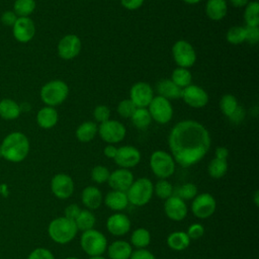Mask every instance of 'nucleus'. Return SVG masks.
<instances>
[{
    "label": "nucleus",
    "instance_id": "2",
    "mask_svg": "<svg viewBox=\"0 0 259 259\" xmlns=\"http://www.w3.org/2000/svg\"><path fill=\"white\" fill-rule=\"evenodd\" d=\"M28 138L20 133L13 132L8 134L0 145L1 156L10 162L18 163L23 161L29 152Z\"/></svg>",
    "mask_w": 259,
    "mask_h": 259
},
{
    "label": "nucleus",
    "instance_id": "36",
    "mask_svg": "<svg viewBox=\"0 0 259 259\" xmlns=\"http://www.w3.org/2000/svg\"><path fill=\"white\" fill-rule=\"evenodd\" d=\"M227 171H228L227 160L213 158L207 166L208 175L213 179H220V178L224 177L225 174L227 173Z\"/></svg>",
    "mask_w": 259,
    "mask_h": 259
},
{
    "label": "nucleus",
    "instance_id": "42",
    "mask_svg": "<svg viewBox=\"0 0 259 259\" xmlns=\"http://www.w3.org/2000/svg\"><path fill=\"white\" fill-rule=\"evenodd\" d=\"M109 174H110L109 170L102 165H97L93 167L91 170V178L95 183H98V184L107 182Z\"/></svg>",
    "mask_w": 259,
    "mask_h": 259
},
{
    "label": "nucleus",
    "instance_id": "16",
    "mask_svg": "<svg viewBox=\"0 0 259 259\" xmlns=\"http://www.w3.org/2000/svg\"><path fill=\"white\" fill-rule=\"evenodd\" d=\"M154 97L153 88L149 83L137 82L130 90V99L137 107H147Z\"/></svg>",
    "mask_w": 259,
    "mask_h": 259
},
{
    "label": "nucleus",
    "instance_id": "37",
    "mask_svg": "<svg viewBox=\"0 0 259 259\" xmlns=\"http://www.w3.org/2000/svg\"><path fill=\"white\" fill-rule=\"evenodd\" d=\"M239 107L237 98L232 94H225L220 100V108L224 115L230 117Z\"/></svg>",
    "mask_w": 259,
    "mask_h": 259
},
{
    "label": "nucleus",
    "instance_id": "20",
    "mask_svg": "<svg viewBox=\"0 0 259 259\" xmlns=\"http://www.w3.org/2000/svg\"><path fill=\"white\" fill-rule=\"evenodd\" d=\"M134 182V175L130 169L118 168L109 174L107 183L112 190L126 191Z\"/></svg>",
    "mask_w": 259,
    "mask_h": 259
},
{
    "label": "nucleus",
    "instance_id": "3",
    "mask_svg": "<svg viewBox=\"0 0 259 259\" xmlns=\"http://www.w3.org/2000/svg\"><path fill=\"white\" fill-rule=\"evenodd\" d=\"M48 233L54 242L64 245L70 243L76 237L78 229L74 221L65 217H59L50 223Z\"/></svg>",
    "mask_w": 259,
    "mask_h": 259
},
{
    "label": "nucleus",
    "instance_id": "52",
    "mask_svg": "<svg viewBox=\"0 0 259 259\" xmlns=\"http://www.w3.org/2000/svg\"><path fill=\"white\" fill-rule=\"evenodd\" d=\"M116 152H117V148L114 147V145H111V144H108L103 149V154L109 159H114V157L116 155Z\"/></svg>",
    "mask_w": 259,
    "mask_h": 259
},
{
    "label": "nucleus",
    "instance_id": "26",
    "mask_svg": "<svg viewBox=\"0 0 259 259\" xmlns=\"http://www.w3.org/2000/svg\"><path fill=\"white\" fill-rule=\"evenodd\" d=\"M21 106L13 99L4 98L0 100V116L5 120H14L19 117Z\"/></svg>",
    "mask_w": 259,
    "mask_h": 259
},
{
    "label": "nucleus",
    "instance_id": "47",
    "mask_svg": "<svg viewBox=\"0 0 259 259\" xmlns=\"http://www.w3.org/2000/svg\"><path fill=\"white\" fill-rule=\"evenodd\" d=\"M18 16L13 12V10H6L1 14L0 20L1 23L4 24L5 26H13V24L15 23V21L17 20Z\"/></svg>",
    "mask_w": 259,
    "mask_h": 259
},
{
    "label": "nucleus",
    "instance_id": "5",
    "mask_svg": "<svg viewBox=\"0 0 259 259\" xmlns=\"http://www.w3.org/2000/svg\"><path fill=\"white\" fill-rule=\"evenodd\" d=\"M69 94L68 85L62 80H52L46 83L40 89V99L47 106L62 104Z\"/></svg>",
    "mask_w": 259,
    "mask_h": 259
},
{
    "label": "nucleus",
    "instance_id": "25",
    "mask_svg": "<svg viewBox=\"0 0 259 259\" xmlns=\"http://www.w3.org/2000/svg\"><path fill=\"white\" fill-rule=\"evenodd\" d=\"M228 11L226 0H207L205 4V13L207 17L213 21L222 20Z\"/></svg>",
    "mask_w": 259,
    "mask_h": 259
},
{
    "label": "nucleus",
    "instance_id": "54",
    "mask_svg": "<svg viewBox=\"0 0 259 259\" xmlns=\"http://www.w3.org/2000/svg\"><path fill=\"white\" fill-rule=\"evenodd\" d=\"M229 2L236 8H242L249 3V0H229Z\"/></svg>",
    "mask_w": 259,
    "mask_h": 259
},
{
    "label": "nucleus",
    "instance_id": "34",
    "mask_svg": "<svg viewBox=\"0 0 259 259\" xmlns=\"http://www.w3.org/2000/svg\"><path fill=\"white\" fill-rule=\"evenodd\" d=\"M244 19L246 26H258L259 25V2L249 1L245 6Z\"/></svg>",
    "mask_w": 259,
    "mask_h": 259
},
{
    "label": "nucleus",
    "instance_id": "55",
    "mask_svg": "<svg viewBox=\"0 0 259 259\" xmlns=\"http://www.w3.org/2000/svg\"><path fill=\"white\" fill-rule=\"evenodd\" d=\"M258 196H259V191L258 190H256L255 192H254V202H255V204H256V206H258V202H259V198H258Z\"/></svg>",
    "mask_w": 259,
    "mask_h": 259
},
{
    "label": "nucleus",
    "instance_id": "14",
    "mask_svg": "<svg viewBox=\"0 0 259 259\" xmlns=\"http://www.w3.org/2000/svg\"><path fill=\"white\" fill-rule=\"evenodd\" d=\"M13 37L21 44L30 41L35 34V25L30 17H18L12 26Z\"/></svg>",
    "mask_w": 259,
    "mask_h": 259
},
{
    "label": "nucleus",
    "instance_id": "10",
    "mask_svg": "<svg viewBox=\"0 0 259 259\" xmlns=\"http://www.w3.org/2000/svg\"><path fill=\"white\" fill-rule=\"evenodd\" d=\"M215 209V198L208 192L199 193L192 199L191 212L197 219H207L214 213Z\"/></svg>",
    "mask_w": 259,
    "mask_h": 259
},
{
    "label": "nucleus",
    "instance_id": "15",
    "mask_svg": "<svg viewBox=\"0 0 259 259\" xmlns=\"http://www.w3.org/2000/svg\"><path fill=\"white\" fill-rule=\"evenodd\" d=\"M82 44L76 34H66L58 44V54L64 60H72L77 57L81 51Z\"/></svg>",
    "mask_w": 259,
    "mask_h": 259
},
{
    "label": "nucleus",
    "instance_id": "60",
    "mask_svg": "<svg viewBox=\"0 0 259 259\" xmlns=\"http://www.w3.org/2000/svg\"><path fill=\"white\" fill-rule=\"evenodd\" d=\"M254 1H258V0H254Z\"/></svg>",
    "mask_w": 259,
    "mask_h": 259
},
{
    "label": "nucleus",
    "instance_id": "35",
    "mask_svg": "<svg viewBox=\"0 0 259 259\" xmlns=\"http://www.w3.org/2000/svg\"><path fill=\"white\" fill-rule=\"evenodd\" d=\"M35 0H15L13 4V12L18 17H29L35 10Z\"/></svg>",
    "mask_w": 259,
    "mask_h": 259
},
{
    "label": "nucleus",
    "instance_id": "8",
    "mask_svg": "<svg viewBox=\"0 0 259 259\" xmlns=\"http://www.w3.org/2000/svg\"><path fill=\"white\" fill-rule=\"evenodd\" d=\"M173 59L178 67L190 68L196 61V53L191 44L184 39L177 40L172 47Z\"/></svg>",
    "mask_w": 259,
    "mask_h": 259
},
{
    "label": "nucleus",
    "instance_id": "11",
    "mask_svg": "<svg viewBox=\"0 0 259 259\" xmlns=\"http://www.w3.org/2000/svg\"><path fill=\"white\" fill-rule=\"evenodd\" d=\"M100 138L107 144H117L121 142L126 134L125 126L118 120L108 119L98 126Z\"/></svg>",
    "mask_w": 259,
    "mask_h": 259
},
{
    "label": "nucleus",
    "instance_id": "29",
    "mask_svg": "<svg viewBox=\"0 0 259 259\" xmlns=\"http://www.w3.org/2000/svg\"><path fill=\"white\" fill-rule=\"evenodd\" d=\"M98 133V126L96 122L88 120L82 122L76 130V138L81 143L91 142Z\"/></svg>",
    "mask_w": 259,
    "mask_h": 259
},
{
    "label": "nucleus",
    "instance_id": "50",
    "mask_svg": "<svg viewBox=\"0 0 259 259\" xmlns=\"http://www.w3.org/2000/svg\"><path fill=\"white\" fill-rule=\"evenodd\" d=\"M145 0H120L121 5L127 10H136L144 4Z\"/></svg>",
    "mask_w": 259,
    "mask_h": 259
},
{
    "label": "nucleus",
    "instance_id": "4",
    "mask_svg": "<svg viewBox=\"0 0 259 259\" xmlns=\"http://www.w3.org/2000/svg\"><path fill=\"white\" fill-rule=\"evenodd\" d=\"M125 193L131 204L144 206L151 200L154 194V184L149 178L141 177L134 180Z\"/></svg>",
    "mask_w": 259,
    "mask_h": 259
},
{
    "label": "nucleus",
    "instance_id": "13",
    "mask_svg": "<svg viewBox=\"0 0 259 259\" xmlns=\"http://www.w3.org/2000/svg\"><path fill=\"white\" fill-rule=\"evenodd\" d=\"M181 98L188 106L193 108L204 107L209 99L206 91L194 84H190L182 89Z\"/></svg>",
    "mask_w": 259,
    "mask_h": 259
},
{
    "label": "nucleus",
    "instance_id": "6",
    "mask_svg": "<svg viewBox=\"0 0 259 259\" xmlns=\"http://www.w3.org/2000/svg\"><path fill=\"white\" fill-rule=\"evenodd\" d=\"M80 246L82 250L91 256L102 255L107 248V239L99 231L91 229L82 233L80 238Z\"/></svg>",
    "mask_w": 259,
    "mask_h": 259
},
{
    "label": "nucleus",
    "instance_id": "24",
    "mask_svg": "<svg viewBox=\"0 0 259 259\" xmlns=\"http://www.w3.org/2000/svg\"><path fill=\"white\" fill-rule=\"evenodd\" d=\"M59 120L58 111L52 106H45L36 113V123L39 127L49 130L54 127Z\"/></svg>",
    "mask_w": 259,
    "mask_h": 259
},
{
    "label": "nucleus",
    "instance_id": "33",
    "mask_svg": "<svg viewBox=\"0 0 259 259\" xmlns=\"http://www.w3.org/2000/svg\"><path fill=\"white\" fill-rule=\"evenodd\" d=\"M171 80L173 83H175L179 88L183 89L187 86H189L192 82V75L190 71L186 68L177 67L173 70L171 75Z\"/></svg>",
    "mask_w": 259,
    "mask_h": 259
},
{
    "label": "nucleus",
    "instance_id": "53",
    "mask_svg": "<svg viewBox=\"0 0 259 259\" xmlns=\"http://www.w3.org/2000/svg\"><path fill=\"white\" fill-rule=\"evenodd\" d=\"M229 156V150L226 147H218L214 151V158L227 160Z\"/></svg>",
    "mask_w": 259,
    "mask_h": 259
},
{
    "label": "nucleus",
    "instance_id": "40",
    "mask_svg": "<svg viewBox=\"0 0 259 259\" xmlns=\"http://www.w3.org/2000/svg\"><path fill=\"white\" fill-rule=\"evenodd\" d=\"M227 40L232 45H240L245 41V26H232L226 34Z\"/></svg>",
    "mask_w": 259,
    "mask_h": 259
},
{
    "label": "nucleus",
    "instance_id": "18",
    "mask_svg": "<svg viewBox=\"0 0 259 259\" xmlns=\"http://www.w3.org/2000/svg\"><path fill=\"white\" fill-rule=\"evenodd\" d=\"M164 211L168 219L174 222L183 221L187 213L188 208L186 202L176 195H172L169 198L165 199L164 202Z\"/></svg>",
    "mask_w": 259,
    "mask_h": 259
},
{
    "label": "nucleus",
    "instance_id": "41",
    "mask_svg": "<svg viewBox=\"0 0 259 259\" xmlns=\"http://www.w3.org/2000/svg\"><path fill=\"white\" fill-rule=\"evenodd\" d=\"M138 107L131 99H123L117 105V113L123 118H131Z\"/></svg>",
    "mask_w": 259,
    "mask_h": 259
},
{
    "label": "nucleus",
    "instance_id": "44",
    "mask_svg": "<svg viewBox=\"0 0 259 259\" xmlns=\"http://www.w3.org/2000/svg\"><path fill=\"white\" fill-rule=\"evenodd\" d=\"M187 236L189 237L190 240H197L199 238H201L204 234V228L201 224L199 223H194L191 224L186 232Z\"/></svg>",
    "mask_w": 259,
    "mask_h": 259
},
{
    "label": "nucleus",
    "instance_id": "46",
    "mask_svg": "<svg viewBox=\"0 0 259 259\" xmlns=\"http://www.w3.org/2000/svg\"><path fill=\"white\" fill-rule=\"evenodd\" d=\"M27 259H55V256L49 249L36 248L28 255Z\"/></svg>",
    "mask_w": 259,
    "mask_h": 259
},
{
    "label": "nucleus",
    "instance_id": "38",
    "mask_svg": "<svg viewBox=\"0 0 259 259\" xmlns=\"http://www.w3.org/2000/svg\"><path fill=\"white\" fill-rule=\"evenodd\" d=\"M197 194H198V190H197L196 185L193 183H190V182L180 185L176 190L173 191V195L180 197L184 201L193 199Z\"/></svg>",
    "mask_w": 259,
    "mask_h": 259
},
{
    "label": "nucleus",
    "instance_id": "49",
    "mask_svg": "<svg viewBox=\"0 0 259 259\" xmlns=\"http://www.w3.org/2000/svg\"><path fill=\"white\" fill-rule=\"evenodd\" d=\"M130 259H156L154 254L147 249H137L133 251Z\"/></svg>",
    "mask_w": 259,
    "mask_h": 259
},
{
    "label": "nucleus",
    "instance_id": "48",
    "mask_svg": "<svg viewBox=\"0 0 259 259\" xmlns=\"http://www.w3.org/2000/svg\"><path fill=\"white\" fill-rule=\"evenodd\" d=\"M81 208L78 204L76 203H71L69 204L65 210H64V217L71 220V221H75V219L78 217V214L80 213Z\"/></svg>",
    "mask_w": 259,
    "mask_h": 259
},
{
    "label": "nucleus",
    "instance_id": "1",
    "mask_svg": "<svg viewBox=\"0 0 259 259\" xmlns=\"http://www.w3.org/2000/svg\"><path fill=\"white\" fill-rule=\"evenodd\" d=\"M168 145L175 163L189 167L198 163L210 148V136L206 127L192 119L181 120L171 130Z\"/></svg>",
    "mask_w": 259,
    "mask_h": 259
},
{
    "label": "nucleus",
    "instance_id": "22",
    "mask_svg": "<svg viewBox=\"0 0 259 259\" xmlns=\"http://www.w3.org/2000/svg\"><path fill=\"white\" fill-rule=\"evenodd\" d=\"M103 202L108 208H110L111 210H115L116 212L126 208L130 203L126 193L124 191L118 190L109 191L103 198Z\"/></svg>",
    "mask_w": 259,
    "mask_h": 259
},
{
    "label": "nucleus",
    "instance_id": "31",
    "mask_svg": "<svg viewBox=\"0 0 259 259\" xmlns=\"http://www.w3.org/2000/svg\"><path fill=\"white\" fill-rule=\"evenodd\" d=\"M150 243L151 234L145 228H138L131 235V244L137 249H146Z\"/></svg>",
    "mask_w": 259,
    "mask_h": 259
},
{
    "label": "nucleus",
    "instance_id": "39",
    "mask_svg": "<svg viewBox=\"0 0 259 259\" xmlns=\"http://www.w3.org/2000/svg\"><path fill=\"white\" fill-rule=\"evenodd\" d=\"M173 186L167 179H160L154 185V192L157 197L167 199L173 195Z\"/></svg>",
    "mask_w": 259,
    "mask_h": 259
},
{
    "label": "nucleus",
    "instance_id": "30",
    "mask_svg": "<svg viewBox=\"0 0 259 259\" xmlns=\"http://www.w3.org/2000/svg\"><path fill=\"white\" fill-rule=\"evenodd\" d=\"M75 224L78 229V231H88L91 229H94L96 218L94 213L89 209H81L78 217L75 219Z\"/></svg>",
    "mask_w": 259,
    "mask_h": 259
},
{
    "label": "nucleus",
    "instance_id": "51",
    "mask_svg": "<svg viewBox=\"0 0 259 259\" xmlns=\"http://www.w3.org/2000/svg\"><path fill=\"white\" fill-rule=\"evenodd\" d=\"M244 116H245V112H244L243 108H242L241 106H239V107L236 109V111L230 116V119H231L232 121L238 123V122H240V121L244 118Z\"/></svg>",
    "mask_w": 259,
    "mask_h": 259
},
{
    "label": "nucleus",
    "instance_id": "21",
    "mask_svg": "<svg viewBox=\"0 0 259 259\" xmlns=\"http://www.w3.org/2000/svg\"><path fill=\"white\" fill-rule=\"evenodd\" d=\"M81 201L89 210L97 209L103 202V196L96 186H86L81 193Z\"/></svg>",
    "mask_w": 259,
    "mask_h": 259
},
{
    "label": "nucleus",
    "instance_id": "32",
    "mask_svg": "<svg viewBox=\"0 0 259 259\" xmlns=\"http://www.w3.org/2000/svg\"><path fill=\"white\" fill-rule=\"evenodd\" d=\"M133 124L139 130H146L152 122V117L146 107H138L131 117Z\"/></svg>",
    "mask_w": 259,
    "mask_h": 259
},
{
    "label": "nucleus",
    "instance_id": "56",
    "mask_svg": "<svg viewBox=\"0 0 259 259\" xmlns=\"http://www.w3.org/2000/svg\"><path fill=\"white\" fill-rule=\"evenodd\" d=\"M183 2H185L186 4H190V5H193V4H197L199 3L201 0H182Z\"/></svg>",
    "mask_w": 259,
    "mask_h": 259
},
{
    "label": "nucleus",
    "instance_id": "43",
    "mask_svg": "<svg viewBox=\"0 0 259 259\" xmlns=\"http://www.w3.org/2000/svg\"><path fill=\"white\" fill-rule=\"evenodd\" d=\"M93 116H94L96 121L102 123V122H104V121L109 119V117H110V109L106 105H97L94 108Z\"/></svg>",
    "mask_w": 259,
    "mask_h": 259
},
{
    "label": "nucleus",
    "instance_id": "57",
    "mask_svg": "<svg viewBox=\"0 0 259 259\" xmlns=\"http://www.w3.org/2000/svg\"><path fill=\"white\" fill-rule=\"evenodd\" d=\"M88 259H105V258L102 255H100V256H91Z\"/></svg>",
    "mask_w": 259,
    "mask_h": 259
},
{
    "label": "nucleus",
    "instance_id": "7",
    "mask_svg": "<svg viewBox=\"0 0 259 259\" xmlns=\"http://www.w3.org/2000/svg\"><path fill=\"white\" fill-rule=\"evenodd\" d=\"M175 161L168 152L157 150L150 157V168L155 176L160 179H167L175 172Z\"/></svg>",
    "mask_w": 259,
    "mask_h": 259
},
{
    "label": "nucleus",
    "instance_id": "19",
    "mask_svg": "<svg viewBox=\"0 0 259 259\" xmlns=\"http://www.w3.org/2000/svg\"><path fill=\"white\" fill-rule=\"evenodd\" d=\"M131 226L130 218L120 211L112 213L106 220V229L114 237L125 236L130 232Z\"/></svg>",
    "mask_w": 259,
    "mask_h": 259
},
{
    "label": "nucleus",
    "instance_id": "17",
    "mask_svg": "<svg viewBox=\"0 0 259 259\" xmlns=\"http://www.w3.org/2000/svg\"><path fill=\"white\" fill-rule=\"evenodd\" d=\"M113 160L120 168L130 169L140 163L141 153L134 146H121L117 148V152Z\"/></svg>",
    "mask_w": 259,
    "mask_h": 259
},
{
    "label": "nucleus",
    "instance_id": "12",
    "mask_svg": "<svg viewBox=\"0 0 259 259\" xmlns=\"http://www.w3.org/2000/svg\"><path fill=\"white\" fill-rule=\"evenodd\" d=\"M74 181L72 177L65 173L56 174L51 181V189L53 194L60 199H67L74 192Z\"/></svg>",
    "mask_w": 259,
    "mask_h": 259
},
{
    "label": "nucleus",
    "instance_id": "23",
    "mask_svg": "<svg viewBox=\"0 0 259 259\" xmlns=\"http://www.w3.org/2000/svg\"><path fill=\"white\" fill-rule=\"evenodd\" d=\"M109 259H130L133 248L132 245L123 240H116L106 248Z\"/></svg>",
    "mask_w": 259,
    "mask_h": 259
},
{
    "label": "nucleus",
    "instance_id": "9",
    "mask_svg": "<svg viewBox=\"0 0 259 259\" xmlns=\"http://www.w3.org/2000/svg\"><path fill=\"white\" fill-rule=\"evenodd\" d=\"M148 107L152 119L158 123H167L173 116V108L170 100L162 96H154Z\"/></svg>",
    "mask_w": 259,
    "mask_h": 259
},
{
    "label": "nucleus",
    "instance_id": "45",
    "mask_svg": "<svg viewBox=\"0 0 259 259\" xmlns=\"http://www.w3.org/2000/svg\"><path fill=\"white\" fill-rule=\"evenodd\" d=\"M259 40L258 26H245V41L250 45H256Z\"/></svg>",
    "mask_w": 259,
    "mask_h": 259
},
{
    "label": "nucleus",
    "instance_id": "58",
    "mask_svg": "<svg viewBox=\"0 0 259 259\" xmlns=\"http://www.w3.org/2000/svg\"><path fill=\"white\" fill-rule=\"evenodd\" d=\"M64 259H79V258H77V257H73V256H70V257H66V258H64Z\"/></svg>",
    "mask_w": 259,
    "mask_h": 259
},
{
    "label": "nucleus",
    "instance_id": "59",
    "mask_svg": "<svg viewBox=\"0 0 259 259\" xmlns=\"http://www.w3.org/2000/svg\"><path fill=\"white\" fill-rule=\"evenodd\" d=\"M1 157H2V156H1V150H0V158H1Z\"/></svg>",
    "mask_w": 259,
    "mask_h": 259
},
{
    "label": "nucleus",
    "instance_id": "28",
    "mask_svg": "<svg viewBox=\"0 0 259 259\" xmlns=\"http://www.w3.org/2000/svg\"><path fill=\"white\" fill-rule=\"evenodd\" d=\"M190 239L186 232L175 231L168 235L166 239L167 246L173 251H183L190 245Z\"/></svg>",
    "mask_w": 259,
    "mask_h": 259
},
{
    "label": "nucleus",
    "instance_id": "27",
    "mask_svg": "<svg viewBox=\"0 0 259 259\" xmlns=\"http://www.w3.org/2000/svg\"><path fill=\"white\" fill-rule=\"evenodd\" d=\"M157 92L159 93V96L170 100L180 98L182 89L173 83L171 79H163L157 84Z\"/></svg>",
    "mask_w": 259,
    "mask_h": 259
}]
</instances>
